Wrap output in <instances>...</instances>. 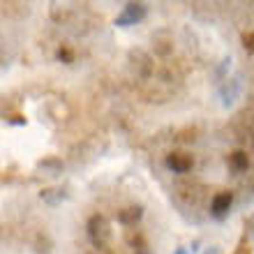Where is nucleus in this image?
Returning <instances> with one entry per match:
<instances>
[{
  "label": "nucleus",
  "mask_w": 254,
  "mask_h": 254,
  "mask_svg": "<svg viewBox=\"0 0 254 254\" xmlns=\"http://www.w3.org/2000/svg\"><path fill=\"white\" fill-rule=\"evenodd\" d=\"M109 224L107 220L102 217V215H93L90 217V222H88V236H90V241L95 243V245H102V243L109 241Z\"/></svg>",
  "instance_id": "1"
},
{
  "label": "nucleus",
  "mask_w": 254,
  "mask_h": 254,
  "mask_svg": "<svg viewBox=\"0 0 254 254\" xmlns=\"http://www.w3.org/2000/svg\"><path fill=\"white\" fill-rule=\"evenodd\" d=\"M143 16H146V5L129 2V5H125V9L116 16V26H134V23L141 21Z\"/></svg>",
  "instance_id": "2"
},
{
  "label": "nucleus",
  "mask_w": 254,
  "mask_h": 254,
  "mask_svg": "<svg viewBox=\"0 0 254 254\" xmlns=\"http://www.w3.org/2000/svg\"><path fill=\"white\" fill-rule=\"evenodd\" d=\"M167 167L171 171H176V174H185V171L192 169V157L185 153H171L167 157Z\"/></svg>",
  "instance_id": "3"
},
{
  "label": "nucleus",
  "mask_w": 254,
  "mask_h": 254,
  "mask_svg": "<svg viewBox=\"0 0 254 254\" xmlns=\"http://www.w3.org/2000/svg\"><path fill=\"white\" fill-rule=\"evenodd\" d=\"M231 203H234V196H231V192H220V194H215V199H213V213H215V215L229 213Z\"/></svg>",
  "instance_id": "4"
},
{
  "label": "nucleus",
  "mask_w": 254,
  "mask_h": 254,
  "mask_svg": "<svg viewBox=\"0 0 254 254\" xmlns=\"http://www.w3.org/2000/svg\"><path fill=\"white\" fill-rule=\"evenodd\" d=\"M141 215H143V208L141 206H129L118 213V220H121V224H125V227H132V224H136V222L141 220Z\"/></svg>",
  "instance_id": "5"
},
{
  "label": "nucleus",
  "mask_w": 254,
  "mask_h": 254,
  "mask_svg": "<svg viewBox=\"0 0 254 254\" xmlns=\"http://www.w3.org/2000/svg\"><path fill=\"white\" fill-rule=\"evenodd\" d=\"M229 167L234 169V171H245L250 167V160H248V153H243V150H236L234 155H229Z\"/></svg>",
  "instance_id": "6"
},
{
  "label": "nucleus",
  "mask_w": 254,
  "mask_h": 254,
  "mask_svg": "<svg viewBox=\"0 0 254 254\" xmlns=\"http://www.w3.org/2000/svg\"><path fill=\"white\" fill-rule=\"evenodd\" d=\"M40 199L51 203V206H56V203L61 201V194H56V190H44V192H40Z\"/></svg>",
  "instance_id": "7"
},
{
  "label": "nucleus",
  "mask_w": 254,
  "mask_h": 254,
  "mask_svg": "<svg viewBox=\"0 0 254 254\" xmlns=\"http://www.w3.org/2000/svg\"><path fill=\"white\" fill-rule=\"evenodd\" d=\"M243 47L248 51H254V33H245L243 35Z\"/></svg>",
  "instance_id": "8"
},
{
  "label": "nucleus",
  "mask_w": 254,
  "mask_h": 254,
  "mask_svg": "<svg viewBox=\"0 0 254 254\" xmlns=\"http://www.w3.org/2000/svg\"><path fill=\"white\" fill-rule=\"evenodd\" d=\"M58 58H61L63 63H72V61H74V54H72V51H69V49H65V47H63L61 51H58Z\"/></svg>",
  "instance_id": "9"
},
{
  "label": "nucleus",
  "mask_w": 254,
  "mask_h": 254,
  "mask_svg": "<svg viewBox=\"0 0 254 254\" xmlns=\"http://www.w3.org/2000/svg\"><path fill=\"white\" fill-rule=\"evenodd\" d=\"M178 254H183V252H178Z\"/></svg>",
  "instance_id": "10"
}]
</instances>
